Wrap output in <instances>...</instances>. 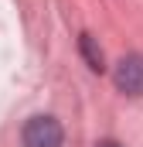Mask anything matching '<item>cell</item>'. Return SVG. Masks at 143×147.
<instances>
[{
	"mask_svg": "<svg viewBox=\"0 0 143 147\" xmlns=\"http://www.w3.org/2000/svg\"><path fill=\"white\" fill-rule=\"evenodd\" d=\"M78 48H82V55H85V62H89L92 72H102V69H106V65H102V51L96 48V38H92V34H82V38H78Z\"/></svg>",
	"mask_w": 143,
	"mask_h": 147,
	"instance_id": "3",
	"label": "cell"
},
{
	"mask_svg": "<svg viewBox=\"0 0 143 147\" xmlns=\"http://www.w3.org/2000/svg\"><path fill=\"white\" fill-rule=\"evenodd\" d=\"M99 147H123V144H116V140H102Z\"/></svg>",
	"mask_w": 143,
	"mask_h": 147,
	"instance_id": "4",
	"label": "cell"
},
{
	"mask_svg": "<svg viewBox=\"0 0 143 147\" xmlns=\"http://www.w3.org/2000/svg\"><path fill=\"white\" fill-rule=\"evenodd\" d=\"M65 130L55 116H31L24 123V147H61Z\"/></svg>",
	"mask_w": 143,
	"mask_h": 147,
	"instance_id": "1",
	"label": "cell"
},
{
	"mask_svg": "<svg viewBox=\"0 0 143 147\" xmlns=\"http://www.w3.org/2000/svg\"><path fill=\"white\" fill-rule=\"evenodd\" d=\"M112 82L126 96H143V55H123L112 69Z\"/></svg>",
	"mask_w": 143,
	"mask_h": 147,
	"instance_id": "2",
	"label": "cell"
}]
</instances>
